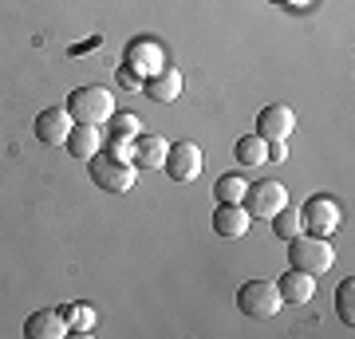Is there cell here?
I'll return each instance as SVG.
<instances>
[{"mask_svg":"<svg viewBox=\"0 0 355 339\" xmlns=\"http://www.w3.org/2000/svg\"><path fill=\"white\" fill-rule=\"evenodd\" d=\"M91 170V182L99 189H107V193H127V189H135V177H139V166L130 162V158H119V154H95L87 162Z\"/></svg>","mask_w":355,"mask_h":339,"instance_id":"obj_1","label":"cell"},{"mask_svg":"<svg viewBox=\"0 0 355 339\" xmlns=\"http://www.w3.org/2000/svg\"><path fill=\"white\" fill-rule=\"evenodd\" d=\"M288 264L292 268H300V272H328L331 264H336V249L328 245V237H316V233H296L288 241Z\"/></svg>","mask_w":355,"mask_h":339,"instance_id":"obj_2","label":"cell"},{"mask_svg":"<svg viewBox=\"0 0 355 339\" xmlns=\"http://www.w3.org/2000/svg\"><path fill=\"white\" fill-rule=\"evenodd\" d=\"M67 114L76 123L103 126V123H111V114H114V95L107 87H79L67 99Z\"/></svg>","mask_w":355,"mask_h":339,"instance_id":"obj_3","label":"cell"},{"mask_svg":"<svg viewBox=\"0 0 355 339\" xmlns=\"http://www.w3.org/2000/svg\"><path fill=\"white\" fill-rule=\"evenodd\" d=\"M237 308H241V315H253V320H272L284 308V300H280L277 284H268V280H245L241 288H237Z\"/></svg>","mask_w":355,"mask_h":339,"instance_id":"obj_4","label":"cell"},{"mask_svg":"<svg viewBox=\"0 0 355 339\" xmlns=\"http://www.w3.org/2000/svg\"><path fill=\"white\" fill-rule=\"evenodd\" d=\"M241 205L249 209V217L272 221L280 209H288V189H284V182H272V177H265V182H257V186L245 189V201H241Z\"/></svg>","mask_w":355,"mask_h":339,"instance_id":"obj_5","label":"cell"},{"mask_svg":"<svg viewBox=\"0 0 355 339\" xmlns=\"http://www.w3.org/2000/svg\"><path fill=\"white\" fill-rule=\"evenodd\" d=\"M300 225H304V233L331 237V233L340 229V205H336V198H328V193H312V198L304 201V209H300Z\"/></svg>","mask_w":355,"mask_h":339,"instance_id":"obj_6","label":"cell"},{"mask_svg":"<svg viewBox=\"0 0 355 339\" xmlns=\"http://www.w3.org/2000/svg\"><path fill=\"white\" fill-rule=\"evenodd\" d=\"M202 166H205V158H202V146H198V142H174V146L166 150L162 170L174 177V182H193V177H202Z\"/></svg>","mask_w":355,"mask_h":339,"instance_id":"obj_7","label":"cell"},{"mask_svg":"<svg viewBox=\"0 0 355 339\" xmlns=\"http://www.w3.org/2000/svg\"><path fill=\"white\" fill-rule=\"evenodd\" d=\"M292 130H296V114L284 103H268L265 111L257 114V134L265 142H288Z\"/></svg>","mask_w":355,"mask_h":339,"instance_id":"obj_8","label":"cell"},{"mask_svg":"<svg viewBox=\"0 0 355 339\" xmlns=\"http://www.w3.org/2000/svg\"><path fill=\"white\" fill-rule=\"evenodd\" d=\"M71 126H76V119L67 114V107H48V111L36 114V139L44 146H64Z\"/></svg>","mask_w":355,"mask_h":339,"instance_id":"obj_9","label":"cell"},{"mask_svg":"<svg viewBox=\"0 0 355 339\" xmlns=\"http://www.w3.org/2000/svg\"><path fill=\"white\" fill-rule=\"evenodd\" d=\"M24 336L28 339H64L67 336V315L55 308H40L24 320Z\"/></svg>","mask_w":355,"mask_h":339,"instance_id":"obj_10","label":"cell"},{"mask_svg":"<svg viewBox=\"0 0 355 339\" xmlns=\"http://www.w3.org/2000/svg\"><path fill=\"white\" fill-rule=\"evenodd\" d=\"M127 67L135 71L139 79H150L154 71H162L166 67V55H162V48L158 44H150V40H139V44H130V51H127Z\"/></svg>","mask_w":355,"mask_h":339,"instance_id":"obj_11","label":"cell"},{"mask_svg":"<svg viewBox=\"0 0 355 339\" xmlns=\"http://www.w3.org/2000/svg\"><path fill=\"white\" fill-rule=\"evenodd\" d=\"M277 292H280L284 304H308L316 296V277H312V272H300V268H288V272L277 280Z\"/></svg>","mask_w":355,"mask_h":339,"instance_id":"obj_12","label":"cell"},{"mask_svg":"<svg viewBox=\"0 0 355 339\" xmlns=\"http://www.w3.org/2000/svg\"><path fill=\"white\" fill-rule=\"evenodd\" d=\"M249 209L245 205H225V201H217V214H214V233L217 237H245L249 233Z\"/></svg>","mask_w":355,"mask_h":339,"instance_id":"obj_13","label":"cell"},{"mask_svg":"<svg viewBox=\"0 0 355 339\" xmlns=\"http://www.w3.org/2000/svg\"><path fill=\"white\" fill-rule=\"evenodd\" d=\"M142 91H146L154 103H174L178 95H182V71H178V67H162V71H154L150 79H142Z\"/></svg>","mask_w":355,"mask_h":339,"instance_id":"obj_14","label":"cell"},{"mask_svg":"<svg viewBox=\"0 0 355 339\" xmlns=\"http://www.w3.org/2000/svg\"><path fill=\"white\" fill-rule=\"evenodd\" d=\"M166 150H170L166 139H158V134H139L135 139V150H130V162L142 166V170H158L166 162Z\"/></svg>","mask_w":355,"mask_h":339,"instance_id":"obj_15","label":"cell"},{"mask_svg":"<svg viewBox=\"0 0 355 339\" xmlns=\"http://www.w3.org/2000/svg\"><path fill=\"white\" fill-rule=\"evenodd\" d=\"M64 146L71 150V158H83V162H91V158L99 154V146H103L99 126L76 123V126H71V134H67V142H64Z\"/></svg>","mask_w":355,"mask_h":339,"instance_id":"obj_16","label":"cell"},{"mask_svg":"<svg viewBox=\"0 0 355 339\" xmlns=\"http://www.w3.org/2000/svg\"><path fill=\"white\" fill-rule=\"evenodd\" d=\"M233 158L241 166H261V162H268V142L261 139V134H241L237 139V146H233Z\"/></svg>","mask_w":355,"mask_h":339,"instance_id":"obj_17","label":"cell"},{"mask_svg":"<svg viewBox=\"0 0 355 339\" xmlns=\"http://www.w3.org/2000/svg\"><path fill=\"white\" fill-rule=\"evenodd\" d=\"M245 189H249V182H245L241 174H225V177L214 186V198L225 201V205H241V201H245Z\"/></svg>","mask_w":355,"mask_h":339,"instance_id":"obj_18","label":"cell"},{"mask_svg":"<svg viewBox=\"0 0 355 339\" xmlns=\"http://www.w3.org/2000/svg\"><path fill=\"white\" fill-rule=\"evenodd\" d=\"M336 315H340L347 327L355 324V277H347L340 288H336Z\"/></svg>","mask_w":355,"mask_h":339,"instance_id":"obj_19","label":"cell"},{"mask_svg":"<svg viewBox=\"0 0 355 339\" xmlns=\"http://www.w3.org/2000/svg\"><path fill=\"white\" fill-rule=\"evenodd\" d=\"M272 233H277L280 241H292L296 233H304V225H300V214H288V209H280V214L272 217Z\"/></svg>","mask_w":355,"mask_h":339,"instance_id":"obj_20","label":"cell"},{"mask_svg":"<svg viewBox=\"0 0 355 339\" xmlns=\"http://www.w3.org/2000/svg\"><path fill=\"white\" fill-rule=\"evenodd\" d=\"M111 123H114V139L135 142L142 134V119L139 114H111Z\"/></svg>","mask_w":355,"mask_h":339,"instance_id":"obj_21","label":"cell"},{"mask_svg":"<svg viewBox=\"0 0 355 339\" xmlns=\"http://www.w3.org/2000/svg\"><path fill=\"white\" fill-rule=\"evenodd\" d=\"M67 331H71V327H76V331H91V327H95V312H91L87 304H79V308H67Z\"/></svg>","mask_w":355,"mask_h":339,"instance_id":"obj_22","label":"cell"},{"mask_svg":"<svg viewBox=\"0 0 355 339\" xmlns=\"http://www.w3.org/2000/svg\"><path fill=\"white\" fill-rule=\"evenodd\" d=\"M288 158V146L284 142H268V162H284Z\"/></svg>","mask_w":355,"mask_h":339,"instance_id":"obj_23","label":"cell"},{"mask_svg":"<svg viewBox=\"0 0 355 339\" xmlns=\"http://www.w3.org/2000/svg\"><path fill=\"white\" fill-rule=\"evenodd\" d=\"M119 83H127V87H142V79L135 76L130 67H123V71H119Z\"/></svg>","mask_w":355,"mask_h":339,"instance_id":"obj_24","label":"cell"},{"mask_svg":"<svg viewBox=\"0 0 355 339\" xmlns=\"http://www.w3.org/2000/svg\"><path fill=\"white\" fill-rule=\"evenodd\" d=\"M277 4H284V0H277Z\"/></svg>","mask_w":355,"mask_h":339,"instance_id":"obj_25","label":"cell"}]
</instances>
